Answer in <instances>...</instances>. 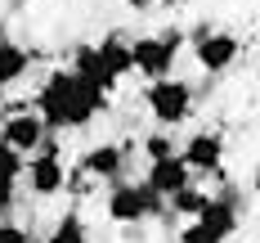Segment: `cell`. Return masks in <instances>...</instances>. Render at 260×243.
I'll use <instances>...</instances> for the list:
<instances>
[{"instance_id":"ac0fdd59","label":"cell","mask_w":260,"mask_h":243,"mask_svg":"<svg viewBox=\"0 0 260 243\" xmlns=\"http://www.w3.org/2000/svg\"><path fill=\"white\" fill-rule=\"evenodd\" d=\"M180 243H220V239H211V234L198 225V221H188V225L180 230Z\"/></svg>"},{"instance_id":"8992f818","label":"cell","mask_w":260,"mask_h":243,"mask_svg":"<svg viewBox=\"0 0 260 243\" xmlns=\"http://www.w3.org/2000/svg\"><path fill=\"white\" fill-rule=\"evenodd\" d=\"M41 140H45V126H41V117H36V113H27V108L0 122V144H5V149H14L18 158L36 153V149H41Z\"/></svg>"},{"instance_id":"2e32d148","label":"cell","mask_w":260,"mask_h":243,"mask_svg":"<svg viewBox=\"0 0 260 243\" xmlns=\"http://www.w3.org/2000/svg\"><path fill=\"white\" fill-rule=\"evenodd\" d=\"M144 153H148V162H166V158H175V144H171V135H148Z\"/></svg>"},{"instance_id":"7402d4cb","label":"cell","mask_w":260,"mask_h":243,"mask_svg":"<svg viewBox=\"0 0 260 243\" xmlns=\"http://www.w3.org/2000/svg\"><path fill=\"white\" fill-rule=\"evenodd\" d=\"M157 5H180V0H157Z\"/></svg>"},{"instance_id":"6da1fadb","label":"cell","mask_w":260,"mask_h":243,"mask_svg":"<svg viewBox=\"0 0 260 243\" xmlns=\"http://www.w3.org/2000/svg\"><path fill=\"white\" fill-rule=\"evenodd\" d=\"M104 104H108L104 90L85 86V81L72 77L68 68L50 72V77L41 81V90H36V117H41L45 131H72V126H85L94 113H104Z\"/></svg>"},{"instance_id":"7c38bea8","label":"cell","mask_w":260,"mask_h":243,"mask_svg":"<svg viewBox=\"0 0 260 243\" xmlns=\"http://www.w3.org/2000/svg\"><path fill=\"white\" fill-rule=\"evenodd\" d=\"M94 50H99V68H104V77L117 86V81L130 72V41H121V36H104Z\"/></svg>"},{"instance_id":"ffe728a7","label":"cell","mask_w":260,"mask_h":243,"mask_svg":"<svg viewBox=\"0 0 260 243\" xmlns=\"http://www.w3.org/2000/svg\"><path fill=\"white\" fill-rule=\"evenodd\" d=\"M157 41H161V45H166L171 54H180V45H184V32H180V27H166V32H157Z\"/></svg>"},{"instance_id":"52a82bcc","label":"cell","mask_w":260,"mask_h":243,"mask_svg":"<svg viewBox=\"0 0 260 243\" xmlns=\"http://www.w3.org/2000/svg\"><path fill=\"white\" fill-rule=\"evenodd\" d=\"M175 158L188 167V176H193V171H202V176H207V171H220V158H224V135H220V131H198L180 153H175Z\"/></svg>"},{"instance_id":"603a6c76","label":"cell","mask_w":260,"mask_h":243,"mask_svg":"<svg viewBox=\"0 0 260 243\" xmlns=\"http://www.w3.org/2000/svg\"><path fill=\"white\" fill-rule=\"evenodd\" d=\"M0 122H5V104H0Z\"/></svg>"},{"instance_id":"44dd1931","label":"cell","mask_w":260,"mask_h":243,"mask_svg":"<svg viewBox=\"0 0 260 243\" xmlns=\"http://www.w3.org/2000/svg\"><path fill=\"white\" fill-rule=\"evenodd\" d=\"M9 207H14V180H5V176H0V221L9 216Z\"/></svg>"},{"instance_id":"d6986e66","label":"cell","mask_w":260,"mask_h":243,"mask_svg":"<svg viewBox=\"0 0 260 243\" xmlns=\"http://www.w3.org/2000/svg\"><path fill=\"white\" fill-rule=\"evenodd\" d=\"M0 243H27V230L14 221H0Z\"/></svg>"},{"instance_id":"ba28073f","label":"cell","mask_w":260,"mask_h":243,"mask_svg":"<svg viewBox=\"0 0 260 243\" xmlns=\"http://www.w3.org/2000/svg\"><path fill=\"white\" fill-rule=\"evenodd\" d=\"M193 221L207 230L211 239H220V243H229V239L238 234V225H242V221H238L234 194H224V198H207V203H202V212L193 216Z\"/></svg>"},{"instance_id":"4fadbf2b","label":"cell","mask_w":260,"mask_h":243,"mask_svg":"<svg viewBox=\"0 0 260 243\" xmlns=\"http://www.w3.org/2000/svg\"><path fill=\"white\" fill-rule=\"evenodd\" d=\"M27 63H31V54L0 32V86H14V81L27 72Z\"/></svg>"},{"instance_id":"5b68a950","label":"cell","mask_w":260,"mask_h":243,"mask_svg":"<svg viewBox=\"0 0 260 243\" xmlns=\"http://www.w3.org/2000/svg\"><path fill=\"white\" fill-rule=\"evenodd\" d=\"M193 50H198V63L207 68V72H224V68H234L238 59V36L234 32H211V27H198L193 32Z\"/></svg>"},{"instance_id":"30bf717a","label":"cell","mask_w":260,"mask_h":243,"mask_svg":"<svg viewBox=\"0 0 260 243\" xmlns=\"http://www.w3.org/2000/svg\"><path fill=\"white\" fill-rule=\"evenodd\" d=\"M144 185L153 189L157 198H171V194H180L184 185H193V176H188V167L180 158H166V162H153L148 167V180Z\"/></svg>"},{"instance_id":"9a60e30c","label":"cell","mask_w":260,"mask_h":243,"mask_svg":"<svg viewBox=\"0 0 260 243\" xmlns=\"http://www.w3.org/2000/svg\"><path fill=\"white\" fill-rule=\"evenodd\" d=\"M50 243H90V239H85V225H81V216H63V221L54 225Z\"/></svg>"},{"instance_id":"e0dca14e","label":"cell","mask_w":260,"mask_h":243,"mask_svg":"<svg viewBox=\"0 0 260 243\" xmlns=\"http://www.w3.org/2000/svg\"><path fill=\"white\" fill-rule=\"evenodd\" d=\"M23 162H27V158H18L14 149H5V144H0V176H5V180H18V176H23Z\"/></svg>"},{"instance_id":"8fae6325","label":"cell","mask_w":260,"mask_h":243,"mask_svg":"<svg viewBox=\"0 0 260 243\" xmlns=\"http://www.w3.org/2000/svg\"><path fill=\"white\" fill-rule=\"evenodd\" d=\"M121 167H126V149L121 144H94L85 153V176H99V180L121 185Z\"/></svg>"},{"instance_id":"7a4b0ae2","label":"cell","mask_w":260,"mask_h":243,"mask_svg":"<svg viewBox=\"0 0 260 243\" xmlns=\"http://www.w3.org/2000/svg\"><path fill=\"white\" fill-rule=\"evenodd\" d=\"M144 104H148V113H153L161 126H180L184 117L193 113V90L180 77H161V81H148Z\"/></svg>"},{"instance_id":"5bb4252c","label":"cell","mask_w":260,"mask_h":243,"mask_svg":"<svg viewBox=\"0 0 260 243\" xmlns=\"http://www.w3.org/2000/svg\"><path fill=\"white\" fill-rule=\"evenodd\" d=\"M207 198H211L207 189H198V185H184L180 194H171V198H166V207H171L175 216H198V212H202V203H207Z\"/></svg>"},{"instance_id":"3957f363","label":"cell","mask_w":260,"mask_h":243,"mask_svg":"<svg viewBox=\"0 0 260 243\" xmlns=\"http://www.w3.org/2000/svg\"><path fill=\"white\" fill-rule=\"evenodd\" d=\"M166 212V198H157L148 185H112L108 189V216L112 221H144V216H161Z\"/></svg>"},{"instance_id":"277c9868","label":"cell","mask_w":260,"mask_h":243,"mask_svg":"<svg viewBox=\"0 0 260 243\" xmlns=\"http://www.w3.org/2000/svg\"><path fill=\"white\" fill-rule=\"evenodd\" d=\"M23 171H27V185H31V194H36V198H50V194H58V189L68 185L63 158H58V149H54L50 140H41V149L23 162Z\"/></svg>"},{"instance_id":"9c48e42d","label":"cell","mask_w":260,"mask_h":243,"mask_svg":"<svg viewBox=\"0 0 260 243\" xmlns=\"http://www.w3.org/2000/svg\"><path fill=\"white\" fill-rule=\"evenodd\" d=\"M171 63H175V54L166 50L157 36H139V41L130 45V72H144L148 81L171 77Z\"/></svg>"}]
</instances>
